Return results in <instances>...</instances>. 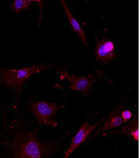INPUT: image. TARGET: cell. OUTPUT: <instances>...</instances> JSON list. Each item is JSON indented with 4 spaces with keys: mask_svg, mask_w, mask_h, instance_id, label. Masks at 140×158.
Listing matches in <instances>:
<instances>
[{
    "mask_svg": "<svg viewBox=\"0 0 140 158\" xmlns=\"http://www.w3.org/2000/svg\"><path fill=\"white\" fill-rule=\"evenodd\" d=\"M37 134V129L18 132L13 141V158H48L58 148V143L41 141Z\"/></svg>",
    "mask_w": 140,
    "mask_h": 158,
    "instance_id": "6da1fadb",
    "label": "cell"
},
{
    "mask_svg": "<svg viewBox=\"0 0 140 158\" xmlns=\"http://www.w3.org/2000/svg\"><path fill=\"white\" fill-rule=\"evenodd\" d=\"M53 67L52 63H43L19 69L0 68V85L20 94L25 82L33 75Z\"/></svg>",
    "mask_w": 140,
    "mask_h": 158,
    "instance_id": "7a4b0ae2",
    "label": "cell"
},
{
    "mask_svg": "<svg viewBox=\"0 0 140 158\" xmlns=\"http://www.w3.org/2000/svg\"><path fill=\"white\" fill-rule=\"evenodd\" d=\"M64 107L62 104L46 101L32 100L28 103V108L39 124L53 127H58L55 115Z\"/></svg>",
    "mask_w": 140,
    "mask_h": 158,
    "instance_id": "3957f363",
    "label": "cell"
},
{
    "mask_svg": "<svg viewBox=\"0 0 140 158\" xmlns=\"http://www.w3.org/2000/svg\"><path fill=\"white\" fill-rule=\"evenodd\" d=\"M61 80H68L71 83V89L79 92L83 96H88L97 80L95 75L89 74L88 76H77L67 70L60 69L58 72Z\"/></svg>",
    "mask_w": 140,
    "mask_h": 158,
    "instance_id": "277c9868",
    "label": "cell"
},
{
    "mask_svg": "<svg viewBox=\"0 0 140 158\" xmlns=\"http://www.w3.org/2000/svg\"><path fill=\"white\" fill-rule=\"evenodd\" d=\"M96 59L103 64H107L116 58L117 52L113 41L102 38L97 41L95 48Z\"/></svg>",
    "mask_w": 140,
    "mask_h": 158,
    "instance_id": "5b68a950",
    "label": "cell"
},
{
    "mask_svg": "<svg viewBox=\"0 0 140 158\" xmlns=\"http://www.w3.org/2000/svg\"><path fill=\"white\" fill-rule=\"evenodd\" d=\"M97 125H98V123L90 124L88 122H86L81 124L77 132L72 138L70 146L62 158H68L76 148H78L81 144H83L87 139L89 135L91 134V132L95 129Z\"/></svg>",
    "mask_w": 140,
    "mask_h": 158,
    "instance_id": "8992f818",
    "label": "cell"
},
{
    "mask_svg": "<svg viewBox=\"0 0 140 158\" xmlns=\"http://www.w3.org/2000/svg\"><path fill=\"white\" fill-rule=\"evenodd\" d=\"M60 3L61 4V6H62L63 9H64L66 16H67L71 26H72V30L74 31L76 34L79 37V38L81 40V41H82L83 44H85L86 47H88V41L87 36H86V33L84 32V30L82 28V27H81L79 23H78V20H76L72 13L71 12L70 9H69L67 3H66L65 1H63V0H60Z\"/></svg>",
    "mask_w": 140,
    "mask_h": 158,
    "instance_id": "52a82bcc",
    "label": "cell"
},
{
    "mask_svg": "<svg viewBox=\"0 0 140 158\" xmlns=\"http://www.w3.org/2000/svg\"><path fill=\"white\" fill-rule=\"evenodd\" d=\"M121 110H116L113 113H111L108 118L106 119L104 122L102 128L101 129L102 131H106L109 130L118 128L124 124V122L121 117Z\"/></svg>",
    "mask_w": 140,
    "mask_h": 158,
    "instance_id": "ba28073f",
    "label": "cell"
},
{
    "mask_svg": "<svg viewBox=\"0 0 140 158\" xmlns=\"http://www.w3.org/2000/svg\"><path fill=\"white\" fill-rule=\"evenodd\" d=\"M130 119L126 123H125V126L120 131H116V133H121L126 136L130 137L134 141H138L139 139V129H138V122L137 118H134L132 120Z\"/></svg>",
    "mask_w": 140,
    "mask_h": 158,
    "instance_id": "9c48e42d",
    "label": "cell"
},
{
    "mask_svg": "<svg viewBox=\"0 0 140 158\" xmlns=\"http://www.w3.org/2000/svg\"><path fill=\"white\" fill-rule=\"evenodd\" d=\"M34 2L33 0H16L12 2L11 9L15 13H20L29 8Z\"/></svg>",
    "mask_w": 140,
    "mask_h": 158,
    "instance_id": "30bf717a",
    "label": "cell"
},
{
    "mask_svg": "<svg viewBox=\"0 0 140 158\" xmlns=\"http://www.w3.org/2000/svg\"><path fill=\"white\" fill-rule=\"evenodd\" d=\"M121 117L124 123H126L127 122L129 121L132 117H133V114L132 112L129 110H121Z\"/></svg>",
    "mask_w": 140,
    "mask_h": 158,
    "instance_id": "8fae6325",
    "label": "cell"
}]
</instances>
